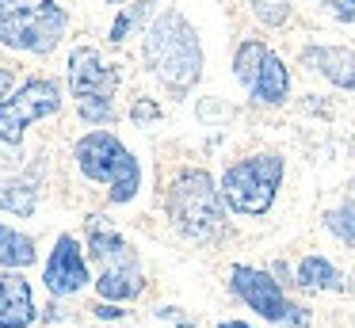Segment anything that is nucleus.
<instances>
[{
	"label": "nucleus",
	"mask_w": 355,
	"mask_h": 328,
	"mask_svg": "<svg viewBox=\"0 0 355 328\" xmlns=\"http://www.w3.org/2000/svg\"><path fill=\"white\" fill-rule=\"evenodd\" d=\"M62 111V84L50 80V76H31L24 80L12 99L0 107V145H12L16 149L24 141V130L31 122H42L50 114Z\"/></svg>",
	"instance_id": "nucleus-7"
},
{
	"label": "nucleus",
	"mask_w": 355,
	"mask_h": 328,
	"mask_svg": "<svg viewBox=\"0 0 355 328\" xmlns=\"http://www.w3.org/2000/svg\"><path fill=\"white\" fill-rule=\"evenodd\" d=\"M96 294H100V302H134V297H141V290H146V275H141V264H130V267H115V271H100L92 279Z\"/></svg>",
	"instance_id": "nucleus-14"
},
{
	"label": "nucleus",
	"mask_w": 355,
	"mask_h": 328,
	"mask_svg": "<svg viewBox=\"0 0 355 328\" xmlns=\"http://www.w3.org/2000/svg\"><path fill=\"white\" fill-rule=\"evenodd\" d=\"M103 4H130V0H103Z\"/></svg>",
	"instance_id": "nucleus-30"
},
{
	"label": "nucleus",
	"mask_w": 355,
	"mask_h": 328,
	"mask_svg": "<svg viewBox=\"0 0 355 328\" xmlns=\"http://www.w3.org/2000/svg\"><path fill=\"white\" fill-rule=\"evenodd\" d=\"M39 317L42 313L24 271H0V328H31Z\"/></svg>",
	"instance_id": "nucleus-12"
},
{
	"label": "nucleus",
	"mask_w": 355,
	"mask_h": 328,
	"mask_svg": "<svg viewBox=\"0 0 355 328\" xmlns=\"http://www.w3.org/2000/svg\"><path fill=\"white\" fill-rule=\"evenodd\" d=\"M294 282H298L302 290H340L344 286V275H340V267L332 264V259L324 256H302L298 259V271H294Z\"/></svg>",
	"instance_id": "nucleus-17"
},
{
	"label": "nucleus",
	"mask_w": 355,
	"mask_h": 328,
	"mask_svg": "<svg viewBox=\"0 0 355 328\" xmlns=\"http://www.w3.org/2000/svg\"><path fill=\"white\" fill-rule=\"evenodd\" d=\"M268 50H271V46L260 42V38H241V42H237V50H233V76H237L245 88L252 84V76L260 73Z\"/></svg>",
	"instance_id": "nucleus-19"
},
{
	"label": "nucleus",
	"mask_w": 355,
	"mask_h": 328,
	"mask_svg": "<svg viewBox=\"0 0 355 328\" xmlns=\"http://www.w3.org/2000/svg\"><path fill=\"white\" fill-rule=\"evenodd\" d=\"M141 65L164 84L172 99H184L195 92L207 69V53H202V38L195 23L187 19L180 8H161L157 19L141 35Z\"/></svg>",
	"instance_id": "nucleus-1"
},
{
	"label": "nucleus",
	"mask_w": 355,
	"mask_h": 328,
	"mask_svg": "<svg viewBox=\"0 0 355 328\" xmlns=\"http://www.w3.org/2000/svg\"><path fill=\"white\" fill-rule=\"evenodd\" d=\"M172 328H195V325H191V320H180V325H172Z\"/></svg>",
	"instance_id": "nucleus-29"
},
{
	"label": "nucleus",
	"mask_w": 355,
	"mask_h": 328,
	"mask_svg": "<svg viewBox=\"0 0 355 328\" xmlns=\"http://www.w3.org/2000/svg\"><path fill=\"white\" fill-rule=\"evenodd\" d=\"M35 259H39L35 236H27V233H19V229L0 221V271H24Z\"/></svg>",
	"instance_id": "nucleus-16"
},
{
	"label": "nucleus",
	"mask_w": 355,
	"mask_h": 328,
	"mask_svg": "<svg viewBox=\"0 0 355 328\" xmlns=\"http://www.w3.org/2000/svg\"><path fill=\"white\" fill-rule=\"evenodd\" d=\"M218 328H252V325H245V320H222Z\"/></svg>",
	"instance_id": "nucleus-28"
},
{
	"label": "nucleus",
	"mask_w": 355,
	"mask_h": 328,
	"mask_svg": "<svg viewBox=\"0 0 355 328\" xmlns=\"http://www.w3.org/2000/svg\"><path fill=\"white\" fill-rule=\"evenodd\" d=\"M92 317H100V320H123L126 309H123V305H115V302H100L92 309Z\"/></svg>",
	"instance_id": "nucleus-26"
},
{
	"label": "nucleus",
	"mask_w": 355,
	"mask_h": 328,
	"mask_svg": "<svg viewBox=\"0 0 355 328\" xmlns=\"http://www.w3.org/2000/svg\"><path fill=\"white\" fill-rule=\"evenodd\" d=\"M157 19V0H130L115 12L111 19V31H107V42L111 46H123L126 38L134 35H146V27Z\"/></svg>",
	"instance_id": "nucleus-15"
},
{
	"label": "nucleus",
	"mask_w": 355,
	"mask_h": 328,
	"mask_svg": "<svg viewBox=\"0 0 355 328\" xmlns=\"http://www.w3.org/2000/svg\"><path fill=\"white\" fill-rule=\"evenodd\" d=\"M286 96H291V69H286V61L275 50H268L260 73L248 84V99L256 107H279V103H286Z\"/></svg>",
	"instance_id": "nucleus-13"
},
{
	"label": "nucleus",
	"mask_w": 355,
	"mask_h": 328,
	"mask_svg": "<svg viewBox=\"0 0 355 328\" xmlns=\"http://www.w3.org/2000/svg\"><path fill=\"white\" fill-rule=\"evenodd\" d=\"M164 210L168 221L184 241L191 244H214L225 236V202L218 180L207 168H180L164 191Z\"/></svg>",
	"instance_id": "nucleus-2"
},
{
	"label": "nucleus",
	"mask_w": 355,
	"mask_h": 328,
	"mask_svg": "<svg viewBox=\"0 0 355 328\" xmlns=\"http://www.w3.org/2000/svg\"><path fill=\"white\" fill-rule=\"evenodd\" d=\"M283 175H286V160L279 153H252L245 160H233L218 180L225 210L241 214V218H263L275 206Z\"/></svg>",
	"instance_id": "nucleus-4"
},
{
	"label": "nucleus",
	"mask_w": 355,
	"mask_h": 328,
	"mask_svg": "<svg viewBox=\"0 0 355 328\" xmlns=\"http://www.w3.org/2000/svg\"><path fill=\"white\" fill-rule=\"evenodd\" d=\"M130 119L134 122H157V119H161V107H157L153 99L138 96V99H134V107H130Z\"/></svg>",
	"instance_id": "nucleus-23"
},
{
	"label": "nucleus",
	"mask_w": 355,
	"mask_h": 328,
	"mask_svg": "<svg viewBox=\"0 0 355 328\" xmlns=\"http://www.w3.org/2000/svg\"><path fill=\"white\" fill-rule=\"evenodd\" d=\"M73 160H77L80 175L92 183L107 187V198L115 206H126L138 198L141 191V160L115 137L111 130H88L73 145Z\"/></svg>",
	"instance_id": "nucleus-3"
},
{
	"label": "nucleus",
	"mask_w": 355,
	"mask_h": 328,
	"mask_svg": "<svg viewBox=\"0 0 355 328\" xmlns=\"http://www.w3.org/2000/svg\"><path fill=\"white\" fill-rule=\"evenodd\" d=\"M248 8H252V15L263 23V27H283L286 19H291V0H248Z\"/></svg>",
	"instance_id": "nucleus-21"
},
{
	"label": "nucleus",
	"mask_w": 355,
	"mask_h": 328,
	"mask_svg": "<svg viewBox=\"0 0 355 328\" xmlns=\"http://www.w3.org/2000/svg\"><path fill=\"white\" fill-rule=\"evenodd\" d=\"M65 80L77 99V114L88 126H111L115 122V92H119V65H107L96 46H73Z\"/></svg>",
	"instance_id": "nucleus-5"
},
{
	"label": "nucleus",
	"mask_w": 355,
	"mask_h": 328,
	"mask_svg": "<svg viewBox=\"0 0 355 328\" xmlns=\"http://www.w3.org/2000/svg\"><path fill=\"white\" fill-rule=\"evenodd\" d=\"M317 4H321L336 23H347V27L355 23V0H317Z\"/></svg>",
	"instance_id": "nucleus-22"
},
{
	"label": "nucleus",
	"mask_w": 355,
	"mask_h": 328,
	"mask_svg": "<svg viewBox=\"0 0 355 328\" xmlns=\"http://www.w3.org/2000/svg\"><path fill=\"white\" fill-rule=\"evenodd\" d=\"M42 286L50 297H73L85 286H92V275H88V256L85 244L73 233H62L50 248V259L42 264Z\"/></svg>",
	"instance_id": "nucleus-9"
},
{
	"label": "nucleus",
	"mask_w": 355,
	"mask_h": 328,
	"mask_svg": "<svg viewBox=\"0 0 355 328\" xmlns=\"http://www.w3.org/2000/svg\"><path fill=\"white\" fill-rule=\"evenodd\" d=\"M39 206V180L35 175H19V180L0 183V210L16 214V218H31Z\"/></svg>",
	"instance_id": "nucleus-18"
},
{
	"label": "nucleus",
	"mask_w": 355,
	"mask_h": 328,
	"mask_svg": "<svg viewBox=\"0 0 355 328\" xmlns=\"http://www.w3.org/2000/svg\"><path fill=\"white\" fill-rule=\"evenodd\" d=\"M230 290L256 313V317H263V320H283V325L298 320V325H302V313H306V309H298V305H294L291 297L283 294V282H279L271 271H263V267L233 264V271H230Z\"/></svg>",
	"instance_id": "nucleus-8"
},
{
	"label": "nucleus",
	"mask_w": 355,
	"mask_h": 328,
	"mask_svg": "<svg viewBox=\"0 0 355 328\" xmlns=\"http://www.w3.org/2000/svg\"><path fill=\"white\" fill-rule=\"evenodd\" d=\"M16 88H19V84H16V73L0 65V107L8 103V99H12V92H16Z\"/></svg>",
	"instance_id": "nucleus-25"
},
{
	"label": "nucleus",
	"mask_w": 355,
	"mask_h": 328,
	"mask_svg": "<svg viewBox=\"0 0 355 328\" xmlns=\"http://www.w3.org/2000/svg\"><path fill=\"white\" fill-rule=\"evenodd\" d=\"M157 317H161V320H180V309H176V305H161Z\"/></svg>",
	"instance_id": "nucleus-27"
},
{
	"label": "nucleus",
	"mask_w": 355,
	"mask_h": 328,
	"mask_svg": "<svg viewBox=\"0 0 355 328\" xmlns=\"http://www.w3.org/2000/svg\"><path fill=\"white\" fill-rule=\"evenodd\" d=\"M321 221L340 244L355 248V202H340V206H332V210H324Z\"/></svg>",
	"instance_id": "nucleus-20"
},
{
	"label": "nucleus",
	"mask_w": 355,
	"mask_h": 328,
	"mask_svg": "<svg viewBox=\"0 0 355 328\" xmlns=\"http://www.w3.org/2000/svg\"><path fill=\"white\" fill-rule=\"evenodd\" d=\"M42 4H54V0H0V19L4 15H19L27 8H42Z\"/></svg>",
	"instance_id": "nucleus-24"
},
{
	"label": "nucleus",
	"mask_w": 355,
	"mask_h": 328,
	"mask_svg": "<svg viewBox=\"0 0 355 328\" xmlns=\"http://www.w3.org/2000/svg\"><path fill=\"white\" fill-rule=\"evenodd\" d=\"M85 256L92 259V264H100V271H115V267L138 264L134 244L126 241L115 225H107L100 214H92V218L85 221Z\"/></svg>",
	"instance_id": "nucleus-10"
},
{
	"label": "nucleus",
	"mask_w": 355,
	"mask_h": 328,
	"mask_svg": "<svg viewBox=\"0 0 355 328\" xmlns=\"http://www.w3.org/2000/svg\"><path fill=\"white\" fill-rule=\"evenodd\" d=\"M298 61L309 69V73H317V76H324L329 84H336L340 92L355 88V50H347V46L309 42V46H302Z\"/></svg>",
	"instance_id": "nucleus-11"
},
{
	"label": "nucleus",
	"mask_w": 355,
	"mask_h": 328,
	"mask_svg": "<svg viewBox=\"0 0 355 328\" xmlns=\"http://www.w3.org/2000/svg\"><path fill=\"white\" fill-rule=\"evenodd\" d=\"M65 27H69V12L58 0L54 4H42V8H27L19 15H4L0 19V46L46 58L65 38Z\"/></svg>",
	"instance_id": "nucleus-6"
}]
</instances>
